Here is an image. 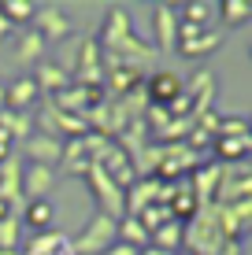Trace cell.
I'll return each instance as SVG.
<instances>
[{
	"mask_svg": "<svg viewBox=\"0 0 252 255\" xmlns=\"http://www.w3.org/2000/svg\"><path fill=\"white\" fill-rule=\"evenodd\" d=\"M215 45H219V30H215V26H186V22H178L175 48L186 59H201L208 52H215Z\"/></svg>",
	"mask_w": 252,
	"mask_h": 255,
	"instance_id": "1",
	"label": "cell"
},
{
	"mask_svg": "<svg viewBox=\"0 0 252 255\" xmlns=\"http://www.w3.org/2000/svg\"><path fill=\"white\" fill-rule=\"evenodd\" d=\"M111 241H115V218L97 215V218H93V226H89V230H85V233L74 241V252L93 255V252H104Z\"/></svg>",
	"mask_w": 252,
	"mask_h": 255,
	"instance_id": "2",
	"label": "cell"
},
{
	"mask_svg": "<svg viewBox=\"0 0 252 255\" xmlns=\"http://www.w3.org/2000/svg\"><path fill=\"white\" fill-rule=\"evenodd\" d=\"M145 93H149V104L167 111L182 96V82H178V74H171V70H156V74H149V82H145Z\"/></svg>",
	"mask_w": 252,
	"mask_h": 255,
	"instance_id": "3",
	"label": "cell"
},
{
	"mask_svg": "<svg viewBox=\"0 0 252 255\" xmlns=\"http://www.w3.org/2000/svg\"><path fill=\"white\" fill-rule=\"evenodd\" d=\"M175 37H178L175 7L171 4H156V45L160 48H175Z\"/></svg>",
	"mask_w": 252,
	"mask_h": 255,
	"instance_id": "4",
	"label": "cell"
},
{
	"mask_svg": "<svg viewBox=\"0 0 252 255\" xmlns=\"http://www.w3.org/2000/svg\"><path fill=\"white\" fill-rule=\"evenodd\" d=\"M22 222L30 226V230L45 233V230H52V222H56V207H52L45 196H41V200H30L26 211H22Z\"/></svg>",
	"mask_w": 252,
	"mask_h": 255,
	"instance_id": "5",
	"label": "cell"
},
{
	"mask_svg": "<svg viewBox=\"0 0 252 255\" xmlns=\"http://www.w3.org/2000/svg\"><path fill=\"white\" fill-rule=\"evenodd\" d=\"M167 211H171V222L186 226L189 218L197 215V196H193L189 189H175V192H171V207H167Z\"/></svg>",
	"mask_w": 252,
	"mask_h": 255,
	"instance_id": "6",
	"label": "cell"
},
{
	"mask_svg": "<svg viewBox=\"0 0 252 255\" xmlns=\"http://www.w3.org/2000/svg\"><path fill=\"white\" fill-rule=\"evenodd\" d=\"M52 185V166L48 163H30L26 166V185L22 192H30V200H41V192Z\"/></svg>",
	"mask_w": 252,
	"mask_h": 255,
	"instance_id": "7",
	"label": "cell"
},
{
	"mask_svg": "<svg viewBox=\"0 0 252 255\" xmlns=\"http://www.w3.org/2000/svg\"><path fill=\"white\" fill-rule=\"evenodd\" d=\"M33 96H37V82H33V78H15V82L7 85V93L0 96V100L11 104V108H26Z\"/></svg>",
	"mask_w": 252,
	"mask_h": 255,
	"instance_id": "8",
	"label": "cell"
},
{
	"mask_svg": "<svg viewBox=\"0 0 252 255\" xmlns=\"http://www.w3.org/2000/svg\"><path fill=\"white\" fill-rule=\"evenodd\" d=\"M56 248H67V237H63V233H56V230L37 233L30 244H26V252H30V255H59Z\"/></svg>",
	"mask_w": 252,
	"mask_h": 255,
	"instance_id": "9",
	"label": "cell"
},
{
	"mask_svg": "<svg viewBox=\"0 0 252 255\" xmlns=\"http://www.w3.org/2000/svg\"><path fill=\"white\" fill-rule=\"evenodd\" d=\"M215 152L223 155V163H241L249 155V137H219Z\"/></svg>",
	"mask_w": 252,
	"mask_h": 255,
	"instance_id": "10",
	"label": "cell"
},
{
	"mask_svg": "<svg viewBox=\"0 0 252 255\" xmlns=\"http://www.w3.org/2000/svg\"><path fill=\"white\" fill-rule=\"evenodd\" d=\"M115 237L130 241V244H134V252H145V248H149V233L141 230V222H137V218H123V222L115 226ZM130 244H126V248H130Z\"/></svg>",
	"mask_w": 252,
	"mask_h": 255,
	"instance_id": "11",
	"label": "cell"
},
{
	"mask_svg": "<svg viewBox=\"0 0 252 255\" xmlns=\"http://www.w3.org/2000/svg\"><path fill=\"white\" fill-rule=\"evenodd\" d=\"M215 11H219V19L227 26H241V22H249L252 4H245V0H223V4H215Z\"/></svg>",
	"mask_w": 252,
	"mask_h": 255,
	"instance_id": "12",
	"label": "cell"
},
{
	"mask_svg": "<svg viewBox=\"0 0 252 255\" xmlns=\"http://www.w3.org/2000/svg\"><path fill=\"white\" fill-rule=\"evenodd\" d=\"M30 15H37V4H26V0H4L0 4L4 22H30Z\"/></svg>",
	"mask_w": 252,
	"mask_h": 255,
	"instance_id": "13",
	"label": "cell"
},
{
	"mask_svg": "<svg viewBox=\"0 0 252 255\" xmlns=\"http://www.w3.org/2000/svg\"><path fill=\"white\" fill-rule=\"evenodd\" d=\"M37 11H41V7H37ZM45 22H48V30H41L45 45H48V41H59V37L67 33V19L56 11V7H45V11H41V26H45Z\"/></svg>",
	"mask_w": 252,
	"mask_h": 255,
	"instance_id": "14",
	"label": "cell"
},
{
	"mask_svg": "<svg viewBox=\"0 0 252 255\" xmlns=\"http://www.w3.org/2000/svg\"><path fill=\"white\" fill-rule=\"evenodd\" d=\"M37 85H45V89H52V93H63L67 85H71V78H67V70H63V67H56V63H45V67H41V78H37Z\"/></svg>",
	"mask_w": 252,
	"mask_h": 255,
	"instance_id": "15",
	"label": "cell"
},
{
	"mask_svg": "<svg viewBox=\"0 0 252 255\" xmlns=\"http://www.w3.org/2000/svg\"><path fill=\"white\" fill-rule=\"evenodd\" d=\"M212 11H215V4H186L182 7V22L186 26H212Z\"/></svg>",
	"mask_w": 252,
	"mask_h": 255,
	"instance_id": "16",
	"label": "cell"
},
{
	"mask_svg": "<svg viewBox=\"0 0 252 255\" xmlns=\"http://www.w3.org/2000/svg\"><path fill=\"white\" fill-rule=\"evenodd\" d=\"M156 241L163 244V252L175 255V252H178V244H182V226H178V222H163L160 230H156Z\"/></svg>",
	"mask_w": 252,
	"mask_h": 255,
	"instance_id": "17",
	"label": "cell"
},
{
	"mask_svg": "<svg viewBox=\"0 0 252 255\" xmlns=\"http://www.w3.org/2000/svg\"><path fill=\"white\" fill-rule=\"evenodd\" d=\"M41 52H45V37H41L37 30L26 33V37H22V48H19V59H22V63H30V59H37Z\"/></svg>",
	"mask_w": 252,
	"mask_h": 255,
	"instance_id": "18",
	"label": "cell"
},
{
	"mask_svg": "<svg viewBox=\"0 0 252 255\" xmlns=\"http://www.w3.org/2000/svg\"><path fill=\"white\" fill-rule=\"evenodd\" d=\"M15 241H19V226H15V215L0 222V252H15Z\"/></svg>",
	"mask_w": 252,
	"mask_h": 255,
	"instance_id": "19",
	"label": "cell"
},
{
	"mask_svg": "<svg viewBox=\"0 0 252 255\" xmlns=\"http://www.w3.org/2000/svg\"><path fill=\"white\" fill-rule=\"evenodd\" d=\"M33 155H45V140H33ZM48 159H59V144L48 148Z\"/></svg>",
	"mask_w": 252,
	"mask_h": 255,
	"instance_id": "20",
	"label": "cell"
},
{
	"mask_svg": "<svg viewBox=\"0 0 252 255\" xmlns=\"http://www.w3.org/2000/svg\"><path fill=\"white\" fill-rule=\"evenodd\" d=\"M137 255H171V252H163V248H145V252H137Z\"/></svg>",
	"mask_w": 252,
	"mask_h": 255,
	"instance_id": "21",
	"label": "cell"
},
{
	"mask_svg": "<svg viewBox=\"0 0 252 255\" xmlns=\"http://www.w3.org/2000/svg\"><path fill=\"white\" fill-rule=\"evenodd\" d=\"M0 255H15V252H0Z\"/></svg>",
	"mask_w": 252,
	"mask_h": 255,
	"instance_id": "22",
	"label": "cell"
}]
</instances>
